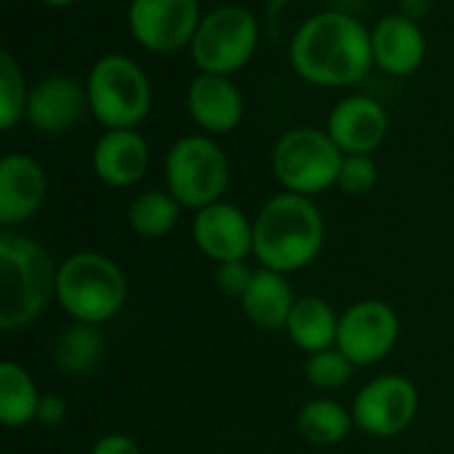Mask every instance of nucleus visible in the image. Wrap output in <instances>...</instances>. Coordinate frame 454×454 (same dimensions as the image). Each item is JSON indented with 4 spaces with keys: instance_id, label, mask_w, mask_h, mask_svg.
<instances>
[{
    "instance_id": "nucleus-9",
    "label": "nucleus",
    "mask_w": 454,
    "mask_h": 454,
    "mask_svg": "<svg viewBox=\"0 0 454 454\" xmlns=\"http://www.w3.org/2000/svg\"><path fill=\"white\" fill-rule=\"evenodd\" d=\"M420 407V396L412 380L404 375H380L370 380L351 404L356 428L375 439H394L404 434Z\"/></svg>"
},
{
    "instance_id": "nucleus-22",
    "label": "nucleus",
    "mask_w": 454,
    "mask_h": 454,
    "mask_svg": "<svg viewBox=\"0 0 454 454\" xmlns=\"http://www.w3.org/2000/svg\"><path fill=\"white\" fill-rule=\"evenodd\" d=\"M40 407V394L32 380V375L5 359L0 364V420L5 428H21L27 423H35Z\"/></svg>"
},
{
    "instance_id": "nucleus-11",
    "label": "nucleus",
    "mask_w": 454,
    "mask_h": 454,
    "mask_svg": "<svg viewBox=\"0 0 454 454\" xmlns=\"http://www.w3.org/2000/svg\"><path fill=\"white\" fill-rule=\"evenodd\" d=\"M399 317L383 301H359L340 314L338 348L356 364L370 367L386 359L399 340Z\"/></svg>"
},
{
    "instance_id": "nucleus-2",
    "label": "nucleus",
    "mask_w": 454,
    "mask_h": 454,
    "mask_svg": "<svg viewBox=\"0 0 454 454\" xmlns=\"http://www.w3.org/2000/svg\"><path fill=\"white\" fill-rule=\"evenodd\" d=\"M253 253L261 269L279 274L301 271L317 261L325 245V218L311 197L282 192L253 221Z\"/></svg>"
},
{
    "instance_id": "nucleus-26",
    "label": "nucleus",
    "mask_w": 454,
    "mask_h": 454,
    "mask_svg": "<svg viewBox=\"0 0 454 454\" xmlns=\"http://www.w3.org/2000/svg\"><path fill=\"white\" fill-rule=\"evenodd\" d=\"M354 372H356V364L338 346L311 354L306 359V380L317 391H340L351 383Z\"/></svg>"
},
{
    "instance_id": "nucleus-16",
    "label": "nucleus",
    "mask_w": 454,
    "mask_h": 454,
    "mask_svg": "<svg viewBox=\"0 0 454 454\" xmlns=\"http://www.w3.org/2000/svg\"><path fill=\"white\" fill-rule=\"evenodd\" d=\"M149 170V144L136 128L104 130L93 146V173L112 189L138 184Z\"/></svg>"
},
{
    "instance_id": "nucleus-4",
    "label": "nucleus",
    "mask_w": 454,
    "mask_h": 454,
    "mask_svg": "<svg viewBox=\"0 0 454 454\" xmlns=\"http://www.w3.org/2000/svg\"><path fill=\"white\" fill-rule=\"evenodd\" d=\"M56 301L74 322L98 327L128 301L125 271L101 253H74L56 271Z\"/></svg>"
},
{
    "instance_id": "nucleus-13",
    "label": "nucleus",
    "mask_w": 454,
    "mask_h": 454,
    "mask_svg": "<svg viewBox=\"0 0 454 454\" xmlns=\"http://www.w3.org/2000/svg\"><path fill=\"white\" fill-rule=\"evenodd\" d=\"M85 109H90V104L80 80L69 74H48L29 90L27 120L37 133L59 136L72 130L82 120Z\"/></svg>"
},
{
    "instance_id": "nucleus-30",
    "label": "nucleus",
    "mask_w": 454,
    "mask_h": 454,
    "mask_svg": "<svg viewBox=\"0 0 454 454\" xmlns=\"http://www.w3.org/2000/svg\"><path fill=\"white\" fill-rule=\"evenodd\" d=\"M90 454H141V450L125 434H106L93 444Z\"/></svg>"
},
{
    "instance_id": "nucleus-1",
    "label": "nucleus",
    "mask_w": 454,
    "mask_h": 454,
    "mask_svg": "<svg viewBox=\"0 0 454 454\" xmlns=\"http://www.w3.org/2000/svg\"><path fill=\"white\" fill-rule=\"evenodd\" d=\"M290 64L311 85L348 88L362 82L372 59V32L343 11L309 16L290 43Z\"/></svg>"
},
{
    "instance_id": "nucleus-21",
    "label": "nucleus",
    "mask_w": 454,
    "mask_h": 454,
    "mask_svg": "<svg viewBox=\"0 0 454 454\" xmlns=\"http://www.w3.org/2000/svg\"><path fill=\"white\" fill-rule=\"evenodd\" d=\"M104 356V335L96 325L74 322L53 340V362L64 375H90Z\"/></svg>"
},
{
    "instance_id": "nucleus-6",
    "label": "nucleus",
    "mask_w": 454,
    "mask_h": 454,
    "mask_svg": "<svg viewBox=\"0 0 454 454\" xmlns=\"http://www.w3.org/2000/svg\"><path fill=\"white\" fill-rule=\"evenodd\" d=\"M229 157L210 136H184L165 157L168 192L181 202V207L202 210L221 202L229 189Z\"/></svg>"
},
{
    "instance_id": "nucleus-3",
    "label": "nucleus",
    "mask_w": 454,
    "mask_h": 454,
    "mask_svg": "<svg viewBox=\"0 0 454 454\" xmlns=\"http://www.w3.org/2000/svg\"><path fill=\"white\" fill-rule=\"evenodd\" d=\"M56 271L48 250L27 234H0V330L29 327L56 298Z\"/></svg>"
},
{
    "instance_id": "nucleus-10",
    "label": "nucleus",
    "mask_w": 454,
    "mask_h": 454,
    "mask_svg": "<svg viewBox=\"0 0 454 454\" xmlns=\"http://www.w3.org/2000/svg\"><path fill=\"white\" fill-rule=\"evenodd\" d=\"M200 21L197 0H130L128 8L130 35L152 53H173L192 45Z\"/></svg>"
},
{
    "instance_id": "nucleus-32",
    "label": "nucleus",
    "mask_w": 454,
    "mask_h": 454,
    "mask_svg": "<svg viewBox=\"0 0 454 454\" xmlns=\"http://www.w3.org/2000/svg\"><path fill=\"white\" fill-rule=\"evenodd\" d=\"M45 5H51V8H64V5H72L74 0H43Z\"/></svg>"
},
{
    "instance_id": "nucleus-5",
    "label": "nucleus",
    "mask_w": 454,
    "mask_h": 454,
    "mask_svg": "<svg viewBox=\"0 0 454 454\" xmlns=\"http://www.w3.org/2000/svg\"><path fill=\"white\" fill-rule=\"evenodd\" d=\"M93 117L106 128H136L152 109V82L146 72L125 53L101 56L85 80Z\"/></svg>"
},
{
    "instance_id": "nucleus-28",
    "label": "nucleus",
    "mask_w": 454,
    "mask_h": 454,
    "mask_svg": "<svg viewBox=\"0 0 454 454\" xmlns=\"http://www.w3.org/2000/svg\"><path fill=\"white\" fill-rule=\"evenodd\" d=\"M255 271L245 263V261H231V263H221L218 271H215V282H218V290L229 298H239L247 293L250 282H253Z\"/></svg>"
},
{
    "instance_id": "nucleus-15",
    "label": "nucleus",
    "mask_w": 454,
    "mask_h": 454,
    "mask_svg": "<svg viewBox=\"0 0 454 454\" xmlns=\"http://www.w3.org/2000/svg\"><path fill=\"white\" fill-rule=\"evenodd\" d=\"M48 176L29 154H5L0 160V223L5 229L29 221L45 202Z\"/></svg>"
},
{
    "instance_id": "nucleus-18",
    "label": "nucleus",
    "mask_w": 454,
    "mask_h": 454,
    "mask_svg": "<svg viewBox=\"0 0 454 454\" xmlns=\"http://www.w3.org/2000/svg\"><path fill=\"white\" fill-rule=\"evenodd\" d=\"M426 35L418 21L404 13L383 16L372 29V59L375 64L396 77L418 72L426 61Z\"/></svg>"
},
{
    "instance_id": "nucleus-8",
    "label": "nucleus",
    "mask_w": 454,
    "mask_h": 454,
    "mask_svg": "<svg viewBox=\"0 0 454 454\" xmlns=\"http://www.w3.org/2000/svg\"><path fill=\"white\" fill-rule=\"evenodd\" d=\"M189 48L200 72L229 77L255 56L258 21L242 5H221L202 16Z\"/></svg>"
},
{
    "instance_id": "nucleus-24",
    "label": "nucleus",
    "mask_w": 454,
    "mask_h": 454,
    "mask_svg": "<svg viewBox=\"0 0 454 454\" xmlns=\"http://www.w3.org/2000/svg\"><path fill=\"white\" fill-rule=\"evenodd\" d=\"M178 215H181V202L170 192H160V189L141 192L128 207V223L144 239H160L170 234L178 223Z\"/></svg>"
},
{
    "instance_id": "nucleus-31",
    "label": "nucleus",
    "mask_w": 454,
    "mask_h": 454,
    "mask_svg": "<svg viewBox=\"0 0 454 454\" xmlns=\"http://www.w3.org/2000/svg\"><path fill=\"white\" fill-rule=\"evenodd\" d=\"M399 8H402L399 13H404L407 19L420 21V19H426L431 13L434 0H399Z\"/></svg>"
},
{
    "instance_id": "nucleus-23",
    "label": "nucleus",
    "mask_w": 454,
    "mask_h": 454,
    "mask_svg": "<svg viewBox=\"0 0 454 454\" xmlns=\"http://www.w3.org/2000/svg\"><path fill=\"white\" fill-rule=\"evenodd\" d=\"M354 415L335 399H314L298 412V431L306 442L330 447L343 442L354 428Z\"/></svg>"
},
{
    "instance_id": "nucleus-27",
    "label": "nucleus",
    "mask_w": 454,
    "mask_h": 454,
    "mask_svg": "<svg viewBox=\"0 0 454 454\" xmlns=\"http://www.w3.org/2000/svg\"><path fill=\"white\" fill-rule=\"evenodd\" d=\"M378 184V165L370 154H346L340 173H338V186L351 194V197H362L367 192H372Z\"/></svg>"
},
{
    "instance_id": "nucleus-29",
    "label": "nucleus",
    "mask_w": 454,
    "mask_h": 454,
    "mask_svg": "<svg viewBox=\"0 0 454 454\" xmlns=\"http://www.w3.org/2000/svg\"><path fill=\"white\" fill-rule=\"evenodd\" d=\"M64 418H67V402L56 394H43L35 423H40L45 428H56L64 423Z\"/></svg>"
},
{
    "instance_id": "nucleus-20",
    "label": "nucleus",
    "mask_w": 454,
    "mask_h": 454,
    "mask_svg": "<svg viewBox=\"0 0 454 454\" xmlns=\"http://www.w3.org/2000/svg\"><path fill=\"white\" fill-rule=\"evenodd\" d=\"M338 322H340V317L335 314V309L327 301H322L317 295H303L295 301L285 333L301 351H306L311 356V354L335 348Z\"/></svg>"
},
{
    "instance_id": "nucleus-7",
    "label": "nucleus",
    "mask_w": 454,
    "mask_h": 454,
    "mask_svg": "<svg viewBox=\"0 0 454 454\" xmlns=\"http://www.w3.org/2000/svg\"><path fill=\"white\" fill-rule=\"evenodd\" d=\"M343 157L346 154L335 146L327 130L293 128L277 141L271 170L287 192L314 197L338 184Z\"/></svg>"
},
{
    "instance_id": "nucleus-19",
    "label": "nucleus",
    "mask_w": 454,
    "mask_h": 454,
    "mask_svg": "<svg viewBox=\"0 0 454 454\" xmlns=\"http://www.w3.org/2000/svg\"><path fill=\"white\" fill-rule=\"evenodd\" d=\"M295 301L298 298L285 274L271 269H258L247 293L242 295V311L255 327L274 333L287 327Z\"/></svg>"
},
{
    "instance_id": "nucleus-14",
    "label": "nucleus",
    "mask_w": 454,
    "mask_h": 454,
    "mask_svg": "<svg viewBox=\"0 0 454 454\" xmlns=\"http://www.w3.org/2000/svg\"><path fill=\"white\" fill-rule=\"evenodd\" d=\"M388 133V112L370 96H348L327 117V136L343 154H372Z\"/></svg>"
},
{
    "instance_id": "nucleus-12",
    "label": "nucleus",
    "mask_w": 454,
    "mask_h": 454,
    "mask_svg": "<svg viewBox=\"0 0 454 454\" xmlns=\"http://www.w3.org/2000/svg\"><path fill=\"white\" fill-rule=\"evenodd\" d=\"M192 237L200 253L221 266L231 261H245L253 253L255 229L253 221L237 205L213 202L197 210L192 223Z\"/></svg>"
},
{
    "instance_id": "nucleus-17",
    "label": "nucleus",
    "mask_w": 454,
    "mask_h": 454,
    "mask_svg": "<svg viewBox=\"0 0 454 454\" xmlns=\"http://www.w3.org/2000/svg\"><path fill=\"white\" fill-rule=\"evenodd\" d=\"M186 106L192 120L213 136L231 133L245 114V101L239 88L223 74L200 72L186 90Z\"/></svg>"
},
{
    "instance_id": "nucleus-25",
    "label": "nucleus",
    "mask_w": 454,
    "mask_h": 454,
    "mask_svg": "<svg viewBox=\"0 0 454 454\" xmlns=\"http://www.w3.org/2000/svg\"><path fill=\"white\" fill-rule=\"evenodd\" d=\"M27 80L19 67V61L3 51L0 53V128L11 130L21 117H27Z\"/></svg>"
}]
</instances>
